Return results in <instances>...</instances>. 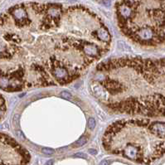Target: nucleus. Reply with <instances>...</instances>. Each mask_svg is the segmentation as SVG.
<instances>
[{
  "label": "nucleus",
  "mask_w": 165,
  "mask_h": 165,
  "mask_svg": "<svg viewBox=\"0 0 165 165\" xmlns=\"http://www.w3.org/2000/svg\"><path fill=\"white\" fill-rule=\"evenodd\" d=\"M111 35L86 7L23 3L1 17L3 91L64 86L110 48Z\"/></svg>",
  "instance_id": "obj_1"
},
{
  "label": "nucleus",
  "mask_w": 165,
  "mask_h": 165,
  "mask_svg": "<svg viewBox=\"0 0 165 165\" xmlns=\"http://www.w3.org/2000/svg\"><path fill=\"white\" fill-rule=\"evenodd\" d=\"M89 88L104 106L115 113L165 117V58L134 56L101 62Z\"/></svg>",
  "instance_id": "obj_2"
},
{
  "label": "nucleus",
  "mask_w": 165,
  "mask_h": 165,
  "mask_svg": "<svg viewBox=\"0 0 165 165\" xmlns=\"http://www.w3.org/2000/svg\"><path fill=\"white\" fill-rule=\"evenodd\" d=\"M102 144L110 154L150 164L165 154V122L149 119L118 120L106 129Z\"/></svg>",
  "instance_id": "obj_3"
},
{
  "label": "nucleus",
  "mask_w": 165,
  "mask_h": 165,
  "mask_svg": "<svg viewBox=\"0 0 165 165\" xmlns=\"http://www.w3.org/2000/svg\"><path fill=\"white\" fill-rule=\"evenodd\" d=\"M30 154L6 134H1V165H27Z\"/></svg>",
  "instance_id": "obj_4"
},
{
  "label": "nucleus",
  "mask_w": 165,
  "mask_h": 165,
  "mask_svg": "<svg viewBox=\"0 0 165 165\" xmlns=\"http://www.w3.org/2000/svg\"><path fill=\"white\" fill-rule=\"evenodd\" d=\"M155 1L160 14L165 20V0H155Z\"/></svg>",
  "instance_id": "obj_5"
},
{
  "label": "nucleus",
  "mask_w": 165,
  "mask_h": 165,
  "mask_svg": "<svg viewBox=\"0 0 165 165\" xmlns=\"http://www.w3.org/2000/svg\"><path fill=\"white\" fill-rule=\"evenodd\" d=\"M88 141V137L86 135H82L79 139H77L76 142L73 144V147L74 148H80L82 147L83 145H85Z\"/></svg>",
  "instance_id": "obj_6"
},
{
  "label": "nucleus",
  "mask_w": 165,
  "mask_h": 165,
  "mask_svg": "<svg viewBox=\"0 0 165 165\" xmlns=\"http://www.w3.org/2000/svg\"><path fill=\"white\" fill-rule=\"evenodd\" d=\"M60 96L63 98V99H66V100H72V95L70 94V92L67 91H63L60 93Z\"/></svg>",
  "instance_id": "obj_7"
},
{
  "label": "nucleus",
  "mask_w": 165,
  "mask_h": 165,
  "mask_svg": "<svg viewBox=\"0 0 165 165\" xmlns=\"http://www.w3.org/2000/svg\"><path fill=\"white\" fill-rule=\"evenodd\" d=\"M118 48L122 51H131V48L129 46H127L125 44L124 42H118Z\"/></svg>",
  "instance_id": "obj_8"
},
{
  "label": "nucleus",
  "mask_w": 165,
  "mask_h": 165,
  "mask_svg": "<svg viewBox=\"0 0 165 165\" xmlns=\"http://www.w3.org/2000/svg\"><path fill=\"white\" fill-rule=\"evenodd\" d=\"M87 127L91 130H93L94 129H95V127H96V120H95L94 118H90V119L88 120Z\"/></svg>",
  "instance_id": "obj_9"
},
{
  "label": "nucleus",
  "mask_w": 165,
  "mask_h": 165,
  "mask_svg": "<svg viewBox=\"0 0 165 165\" xmlns=\"http://www.w3.org/2000/svg\"><path fill=\"white\" fill-rule=\"evenodd\" d=\"M42 152L46 155H52L55 154V150L51 148H43L42 149Z\"/></svg>",
  "instance_id": "obj_10"
},
{
  "label": "nucleus",
  "mask_w": 165,
  "mask_h": 165,
  "mask_svg": "<svg viewBox=\"0 0 165 165\" xmlns=\"http://www.w3.org/2000/svg\"><path fill=\"white\" fill-rule=\"evenodd\" d=\"M1 117H2V119H3V113L6 111V105H5V103H4V99L3 97L2 96L1 97Z\"/></svg>",
  "instance_id": "obj_11"
},
{
  "label": "nucleus",
  "mask_w": 165,
  "mask_h": 165,
  "mask_svg": "<svg viewBox=\"0 0 165 165\" xmlns=\"http://www.w3.org/2000/svg\"><path fill=\"white\" fill-rule=\"evenodd\" d=\"M74 157L76 158H87V155L84 153H77L76 154H74Z\"/></svg>",
  "instance_id": "obj_12"
},
{
  "label": "nucleus",
  "mask_w": 165,
  "mask_h": 165,
  "mask_svg": "<svg viewBox=\"0 0 165 165\" xmlns=\"http://www.w3.org/2000/svg\"><path fill=\"white\" fill-rule=\"evenodd\" d=\"M88 152L92 155H96L97 154V151L96 149H90Z\"/></svg>",
  "instance_id": "obj_13"
},
{
  "label": "nucleus",
  "mask_w": 165,
  "mask_h": 165,
  "mask_svg": "<svg viewBox=\"0 0 165 165\" xmlns=\"http://www.w3.org/2000/svg\"><path fill=\"white\" fill-rule=\"evenodd\" d=\"M17 135L18 136V137H20L22 140H24L25 139V138H24V136H23V134H22V132L19 130V131H18V132H17Z\"/></svg>",
  "instance_id": "obj_14"
},
{
  "label": "nucleus",
  "mask_w": 165,
  "mask_h": 165,
  "mask_svg": "<svg viewBox=\"0 0 165 165\" xmlns=\"http://www.w3.org/2000/svg\"><path fill=\"white\" fill-rule=\"evenodd\" d=\"M109 164H110V161H108V160H103L99 165H109Z\"/></svg>",
  "instance_id": "obj_15"
},
{
  "label": "nucleus",
  "mask_w": 165,
  "mask_h": 165,
  "mask_svg": "<svg viewBox=\"0 0 165 165\" xmlns=\"http://www.w3.org/2000/svg\"><path fill=\"white\" fill-rule=\"evenodd\" d=\"M53 163H54V160H49V161H48L46 163V164L45 165H53Z\"/></svg>",
  "instance_id": "obj_16"
},
{
  "label": "nucleus",
  "mask_w": 165,
  "mask_h": 165,
  "mask_svg": "<svg viewBox=\"0 0 165 165\" xmlns=\"http://www.w3.org/2000/svg\"><path fill=\"white\" fill-rule=\"evenodd\" d=\"M11 1H13V0H11Z\"/></svg>",
  "instance_id": "obj_17"
}]
</instances>
